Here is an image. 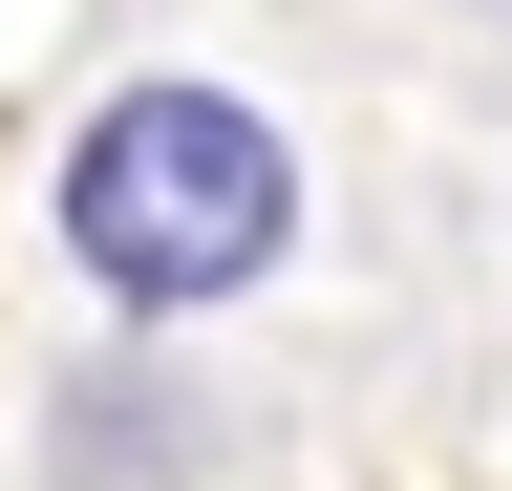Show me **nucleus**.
Instances as JSON below:
<instances>
[{
	"label": "nucleus",
	"instance_id": "f257e3e1",
	"mask_svg": "<svg viewBox=\"0 0 512 491\" xmlns=\"http://www.w3.org/2000/svg\"><path fill=\"white\" fill-rule=\"evenodd\" d=\"M64 257H86L107 321H214V299H256L299 257V129L256 86H107L86 129H64Z\"/></svg>",
	"mask_w": 512,
	"mask_h": 491
},
{
	"label": "nucleus",
	"instance_id": "f03ea898",
	"mask_svg": "<svg viewBox=\"0 0 512 491\" xmlns=\"http://www.w3.org/2000/svg\"><path fill=\"white\" fill-rule=\"evenodd\" d=\"M43 470L64 491H128V470H214V406H192V363H150V342H128V363H86V385H64L43 406Z\"/></svg>",
	"mask_w": 512,
	"mask_h": 491
}]
</instances>
